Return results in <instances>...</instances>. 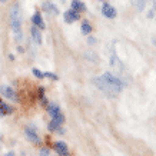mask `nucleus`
Here are the masks:
<instances>
[{
  "label": "nucleus",
  "mask_w": 156,
  "mask_h": 156,
  "mask_svg": "<svg viewBox=\"0 0 156 156\" xmlns=\"http://www.w3.org/2000/svg\"><path fill=\"white\" fill-rule=\"evenodd\" d=\"M93 82L102 92H105L106 95L110 96H118L123 90V86H125L122 79L118 77L116 75H113V73H110V72H106L100 77L93 79Z\"/></svg>",
  "instance_id": "nucleus-1"
},
{
  "label": "nucleus",
  "mask_w": 156,
  "mask_h": 156,
  "mask_svg": "<svg viewBox=\"0 0 156 156\" xmlns=\"http://www.w3.org/2000/svg\"><path fill=\"white\" fill-rule=\"evenodd\" d=\"M9 20H10V29L14 33V39L17 42H22L23 40V29H22V12H20L19 5L12 6Z\"/></svg>",
  "instance_id": "nucleus-2"
},
{
  "label": "nucleus",
  "mask_w": 156,
  "mask_h": 156,
  "mask_svg": "<svg viewBox=\"0 0 156 156\" xmlns=\"http://www.w3.org/2000/svg\"><path fill=\"white\" fill-rule=\"evenodd\" d=\"M46 110H48V113L50 115V118H52L53 122L59 123V125H63V122H65V116H63V113H62L59 105L49 103L48 106H46Z\"/></svg>",
  "instance_id": "nucleus-3"
},
{
  "label": "nucleus",
  "mask_w": 156,
  "mask_h": 156,
  "mask_svg": "<svg viewBox=\"0 0 156 156\" xmlns=\"http://www.w3.org/2000/svg\"><path fill=\"white\" fill-rule=\"evenodd\" d=\"M0 95L3 96L6 100H10V102H17V100H19V95H17V92H16L12 86L2 85L0 86Z\"/></svg>",
  "instance_id": "nucleus-4"
},
{
  "label": "nucleus",
  "mask_w": 156,
  "mask_h": 156,
  "mask_svg": "<svg viewBox=\"0 0 156 156\" xmlns=\"http://www.w3.org/2000/svg\"><path fill=\"white\" fill-rule=\"evenodd\" d=\"M24 135H26L29 142H32L33 145H40L42 143V139L39 136L37 129L34 128V126H26L24 128Z\"/></svg>",
  "instance_id": "nucleus-5"
},
{
  "label": "nucleus",
  "mask_w": 156,
  "mask_h": 156,
  "mask_svg": "<svg viewBox=\"0 0 156 156\" xmlns=\"http://www.w3.org/2000/svg\"><path fill=\"white\" fill-rule=\"evenodd\" d=\"M53 151L56 152L59 156H70L69 153V147L63 140H57V142L53 143Z\"/></svg>",
  "instance_id": "nucleus-6"
},
{
  "label": "nucleus",
  "mask_w": 156,
  "mask_h": 156,
  "mask_svg": "<svg viewBox=\"0 0 156 156\" xmlns=\"http://www.w3.org/2000/svg\"><path fill=\"white\" fill-rule=\"evenodd\" d=\"M102 13H103V16L108 17V19H115V17L118 16L116 9H115L113 6H110L109 3H103V6H102Z\"/></svg>",
  "instance_id": "nucleus-7"
},
{
  "label": "nucleus",
  "mask_w": 156,
  "mask_h": 156,
  "mask_svg": "<svg viewBox=\"0 0 156 156\" xmlns=\"http://www.w3.org/2000/svg\"><path fill=\"white\" fill-rule=\"evenodd\" d=\"M32 23H33V26L40 29V30H44V29H46V24H44V20H43L40 12H34V14L32 16Z\"/></svg>",
  "instance_id": "nucleus-8"
},
{
  "label": "nucleus",
  "mask_w": 156,
  "mask_h": 156,
  "mask_svg": "<svg viewBox=\"0 0 156 156\" xmlns=\"http://www.w3.org/2000/svg\"><path fill=\"white\" fill-rule=\"evenodd\" d=\"M63 19H65L66 23H73V22L80 19V13H77V12H75V10H72V9L66 10V12L63 13Z\"/></svg>",
  "instance_id": "nucleus-9"
},
{
  "label": "nucleus",
  "mask_w": 156,
  "mask_h": 156,
  "mask_svg": "<svg viewBox=\"0 0 156 156\" xmlns=\"http://www.w3.org/2000/svg\"><path fill=\"white\" fill-rule=\"evenodd\" d=\"M30 36H32V40H33L36 44H42L43 39H42V30L36 26H32L30 29Z\"/></svg>",
  "instance_id": "nucleus-10"
},
{
  "label": "nucleus",
  "mask_w": 156,
  "mask_h": 156,
  "mask_svg": "<svg viewBox=\"0 0 156 156\" xmlns=\"http://www.w3.org/2000/svg\"><path fill=\"white\" fill-rule=\"evenodd\" d=\"M42 10L43 12H46V13H50V14H55L57 16L59 14V9H57V6L52 2H44L42 5Z\"/></svg>",
  "instance_id": "nucleus-11"
},
{
  "label": "nucleus",
  "mask_w": 156,
  "mask_h": 156,
  "mask_svg": "<svg viewBox=\"0 0 156 156\" xmlns=\"http://www.w3.org/2000/svg\"><path fill=\"white\" fill-rule=\"evenodd\" d=\"M70 9L75 10V12H77V13H80V12H85L86 10V6L82 3L80 0H73L70 3Z\"/></svg>",
  "instance_id": "nucleus-12"
},
{
  "label": "nucleus",
  "mask_w": 156,
  "mask_h": 156,
  "mask_svg": "<svg viewBox=\"0 0 156 156\" xmlns=\"http://www.w3.org/2000/svg\"><path fill=\"white\" fill-rule=\"evenodd\" d=\"M48 129L50 130V132L65 133V129H62V125H59V123H56V122H53V120H50V122H49Z\"/></svg>",
  "instance_id": "nucleus-13"
},
{
  "label": "nucleus",
  "mask_w": 156,
  "mask_h": 156,
  "mask_svg": "<svg viewBox=\"0 0 156 156\" xmlns=\"http://www.w3.org/2000/svg\"><path fill=\"white\" fill-rule=\"evenodd\" d=\"M132 6L139 12H143V9L146 7V0H129Z\"/></svg>",
  "instance_id": "nucleus-14"
},
{
  "label": "nucleus",
  "mask_w": 156,
  "mask_h": 156,
  "mask_svg": "<svg viewBox=\"0 0 156 156\" xmlns=\"http://www.w3.org/2000/svg\"><path fill=\"white\" fill-rule=\"evenodd\" d=\"M0 109L5 112V115L7 116V115H12L14 112V108L12 106V105H7L6 102H3V100L0 99Z\"/></svg>",
  "instance_id": "nucleus-15"
},
{
  "label": "nucleus",
  "mask_w": 156,
  "mask_h": 156,
  "mask_svg": "<svg viewBox=\"0 0 156 156\" xmlns=\"http://www.w3.org/2000/svg\"><path fill=\"white\" fill-rule=\"evenodd\" d=\"M80 30H82V33H83V34H89L90 32H92V26H90V23L87 22V20H85V22H82Z\"/></svg>",
  "instance_id": "nucleus-16"
},
{
  "label": "nucleus",
  "mask_w": 156,
  "mask_h": 156,
  "mask_svg": "<svg viewBox=\"0 0 156 156\" xmlns=\"http://www.w3.org/2000/svg\"><path fill=\"white\" fill-rule=\"evenodd\" d=\"M32 73H33V76L36 79H44V73H43L40 69H37V67H33V69H32Z\"/></svg>",
  "instance_id": "nucleus-17"
},
{
  "label": "nucleus",
  "mask_w": 156,
  "mask_h": 156,
  "mask_svg": "<svg viewBox=\"0 0 156 156\" xmlns=\"http://www.w3.org/2000/svg\"><path fill=\"white\" fill-rule=\"evenodd\" d=\"M39 155L40 156H49L50 155V149L46 146H42L40 147V151H39Z\"/></svg>",
  "instance_id": "nucleus-18"
},
{
  "label": "nucleus",
  "mask_w": 156,
  "mask_h": 156,
  "mask_svg": "<svg viewBox=\"0 0 156 156\" xmlns=\"http://www.w3.org/2000/svg\"><path fill=\"white\" fill-rule=\"evenodd\" d=\"M44 77H49V79H52V80H59L57 75L52 73V72H46V73H44Z\"/></svg>",
  "instance_id": "nucleus-19"
},
{
  "label": "nucleus",
  "mask_w": 156,
  "mask_h": 156,
  "mask_svg": "<svg viewBox=\"0 0 156 156\" xmlns=\"http://www.w3.org/2000/svg\"><path fill=\"white\" fill-rule=\"evenodd\" d=\"M43 96H44V87H43V86H40V87L37 89V98L40 99V98H43Z\"/></svg>",
  "instance_id": "nucleus-20"
},
{
  "label": "nucleus",
  "mask_w": 156,
  "mask_h": 156,
  "mask_svg": "<svg viewBox=\"0 0 156 156\" xmlns=\"http://www.w3.org/2000/svg\"><path fill=\"white\" fill-rule=\"evenodd\" d=\"M87 42H89V44H95L96 39L95 37H89V39H87Z\"/></svg>",
  "instance_id": "nucleus-21"
},
{
  "label": "nucleus",
  "mask_w": 156,
  "mask_h": 156,
  "mask_svg": "<svg viewBox=\"0 0 156 156\" xmlns=\"http://www.w3.org/2000/svg\"><path fill=\"white\" fill-rule=\"evenodd\" d=\"M5 156H16V153H14V152H7Z\"/></svg>",
  "instance_id": "nucleus-22"
},
{
  "label": "nucleus",
  "mask_w": 156,
  "mask_h": 156,
  "mask_svg": "<svg viewBox=\"0 0 156 156\" xmlns=\"http://www.w3.org/2000/svg\"><path fill=\"white\" fill-rule=\"evenodd\" d=\"M6 115H5V112H3V110H2V109H0V118H5Z\"/></svg>",
  "instance_id": "nucleus-23"
},
{
  "label": "nucleus",
  "mask_w": 156,
  "mask_h": 156,
  "mask_svg": "<svg viewBox=\"0 0 156 156\" xmlns=\"http://www.w3.org/2000/svg\"><path fill=\"white\" fill-rule=\"evenodd\" d=\"M9 59H10L12 62H13V60H14V56H13V55H9Z\"/></svg>",
  "instance_id": "nucleus-24"
},
{
  "label": "nucleus",
  "mask_w": 156,
  "mask_h": 156,
  "mask_svg": "<svg viewBox=\"0 0 156 156\" xmlns=\"http://www.w3.org/2000/svg\"><path fill=\"white\" fill-rule=\"evenodd\" d=\"M6 2H7V0H0V3H6Z\"/></svg>",
  "instance_id": "nucleus-25"
},
{
  "label": "nucleus",
  "mask_w": 156,
  "mask_h": 156,
  "mask_svg": "<svg viewBox=\"0 0 156 156\" xmlns=\"http://www.w3.org/2000/svg\"><path fill=\"white\" fill-rule=\"evenodd\" d=\"M153 42H155V44H156V39H155V40H153Z\"/></svg>",
  "instance_id": "nucleus-26"
}]
</instances>
